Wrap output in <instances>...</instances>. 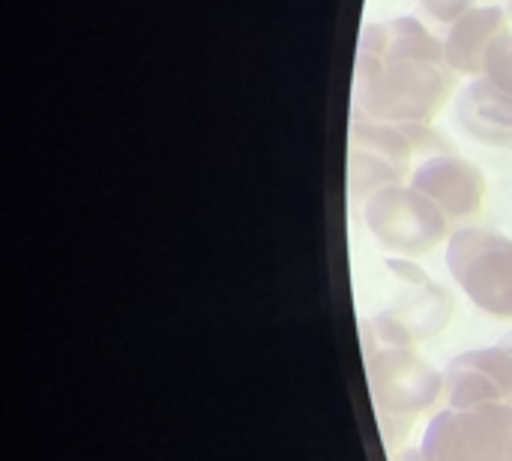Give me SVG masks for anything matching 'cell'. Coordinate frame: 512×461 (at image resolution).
Listing matches in <instances>:
<instances>
[{
    "instance_id": "obj_6",
    "label": "cell",
    "mask_w": 512,
    "mask_h": 461,
    "mask_svg": "<svg viewBox=\"0 0 512 461\" xmlns=\"http://www.w3.org/2000/svg\"><path fill=\"white\" fill-rule=\"evenodd\" d=\"M411 186L420 189L426 198H432L453 225L474 219L486 204L483 171L453 150L426 156L411 171Z\"/></svg>"
},
{
    "instance_id": "obj_12",
    "label": "cell",
    "mask_w": 512,
    "mask_h": 461,
    "mask_svg": "<svg viewBox=\"0 0 512 461\" xmlns=\"http://www.w3.org/2000/svg\"><path fill=\"white\" fill-rule=\"evenodd\" d=\"M420 3L426 6V12H432L438 21H447V24L459 21L468 9L477 6L474 0H420Z\"/></svg>"
},
{
    "instance_id": "obj_1",
    "label": "cell",
    "mask_w": 512,
    "mask_h": 461,
    "mask_svg": "<svg viewBox=\"0 0 512 461\" xmlns=\"http://www.w3.org/2000/svg\"><path fill=\"white\" fill-rule=\"evenodd\" d=\"M456 72L447 66L444 39L423 21L399 15L360 33L357 108L378 123H429L447 105Z\"/></svg>"
},
{
    "instance_id": "obj_7",
    "label": "cell",
    "mask_w": 512,
    "mask_h": 461,
    "mask_svg": "<svg viewBox=\"0 0 512 461\" xmlns=\"http://www.w3.org/2000/svg\"><path fill=\"white\" fill-rule=\"evenodd\" d=\"M444 399L450 408L512 405V354L507 348L465 351L444 369Z\"/></svg>"
},
{
    "instance_id": "obj_4",
    "label": "cell",
    "mask_w": 512,
    "mask_h": 461,
    "mask_svg": "<svg viewBox=\"0 0 512 461\" xmlns=\"http://www.w3.org/2000/svg\"><path fill=\"white\" fill-rule=\"evenodd\" d=\"M363 222L390 255L402 258H420L453 234L447 213L411 183L384 186L363 201Z\"/></svg>"
},
{
    "instance_id": "obj_9",
    "label": "cell",
    "mask_w": 512,
    "mask_h": 461,
    "mask_svg": "<svg viewBox=\"0 0 512 461\" xmlns=\"http://www.w3.org/2000/svg\"><path fill=\"white\" fill-rule=\"evenodd\" d=\"M390 270H393L402 282H408L414 291H408L393 309H387V315L396 318L417 342L438 336V333L447 327L450 315H453V300H450V294H447L441 285L429 282V276H426L420 267L408 264L405 258H393V261H390Z\"/></svg>"
},
{
    "instance_id": "obj_3",
    "label": "cell",
    "mask_w": 512,
    "mask_h": 461,
    "mask_svg": "<svg viewBox=\"0 0 512 461\" xmlns=\"http://www.w3.org/2000/svg\"><path fill=\"white\" fill-rule=\"evenodd\" d=\"M447 270L486 315L512 321V237L489 228H456L447 240Z\"/></svg>"
},
{
    "instance_id": "obj_10",
    "label": "cell",
    "mask_w": 512,
    "mask_h": 461,
    "mask_svg": "<svg viewBox=\"0 0 512 461\" xmlns=\"http://www.w3.org/2000/svg\"><path fill=\"white\" fill-rule=\"evenodd\" d=\"M462 129L492 147H512V93L495 87L486 75L474 78L459 96Z\"/></svg>"
},
{
    "instance_id": "obj_13",
    "label": "cell",
    "mask_w": 512,
    "mask_h": 461,
    "mask_svg": "<svg viewBox=\"0 0 512 461\" xmlns=\"http://www.w3.org/2000/svg\"><path fill=\"white\" fill-rule=\"evenodd\" d=\"M393 461H432L423 450H402V453H396Z\"/></svg>"
},
{
    "instance_id": "obj_8",
    "label": "cell",
    "mask_w": 512,
    "mask_h": 461,
    "mask_svg": "<svg viewBox=\"0 0 512 461\" xmlns=\"http://www.w3.org/2000/svg\"><path fill=\"white\" fill-rule=\"evenodd\" d=\"M512 21L501 6H474L459 21L450 24L444 36V57L456 75L480 78L486 72V57L495 39Z\"/></svg>"
},
{
    "instance_id": "obj_5",
    "label": "cell",
    "mask_w": 512,
    "mask_h": 461,
    "mask_svg": "<svg viewBox=\"0 0 512 461\" xmlns=\"http://www.w3.org/2000/svg\"><path fill=\"white\" fill-rule=\"evenodd\" d=\"M420 450L432 461H512V405L438 411Z\"/></svg>"
},
{
    "instance_id": "obj_14",
    "label": "cell",
    "mask_w": 512,
    "mask_h": 461,
    "mask_svg": "<svg viewBox=\"0 0 512 461\" xmlns=\"http://www.w3.org/2000/svg\"><path fill=\"white\" fill-rule=\"evenodd\" d=\"M498 345H501V348H507V351L512 354V333H507V336H504V339H501Z\"/></svg>"
},
{
    "instance_id": "obj_11",
    "label": "cell",
    "mask_w": 512,
    "mask_h": 461,
    "mask_svg": "<svg viewBox=\"0 0 512 461\" xmlns=\"http://www.w3.org/2000/svg\"><path fill=\"white\" fill-rule=\"evenodd\" d=\"M495 87L512 93V24L495 39L489 57H486V72H483Z\"/></svg>"
},
{
    "instance_id": "obj_2",
    "label": "cell",
    "mask_w": 512,
    "mask_h": 461,
    "mask_svg": "<svg viewBox=\"0 0 512 461\" xmlns=\"http://www.w3.org/2000/svg\"><path fill=\"white\" fill-rule=\"evenodd\" d=\"M360 342L381 435L396 450L414 420L444 396V372L417 354V339L387 312L360 324Z\"/></svg>"
}]
</instances>
